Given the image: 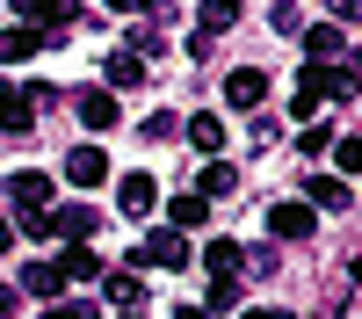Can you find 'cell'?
Segmentation results:
<instances>
[{"label": "cell", "mask_w": 362, "mask_h": 319, "mask_svg": "<svg viewBox=\"0 0 362 319\" xmlns=\"http://www.w3.org/2000/svg\"><path fill=\"white\" fill-rule=\"evenodd\" d=\"M348 95H355V80H348L341 66H305V73H297V95H290V116H305V124H312L319 102H348Z\"/></svg>", "instance_id": "6da1fadb"}, {"label": "cell", "mask_w": 362, "mask_h": 319, "mask_svg": "<svg viewBox=\"0 0 362 319\" xmlns=\"http://www.w3.org/2000/svg\"><path fill=\"white\" fill-rule=\"evenodd\" d=\"M153 261H160V269H181V261H189V240H181L174 225H160L153 240H145V247H138V254L124 261V269H131V276H145V269H153Z\"/></svg>", "instance_id": "7a4b0ae2"}, {"label": "cell", "mask_w": 362, "mask_h": 319, "mask_svg": "<svg viewBox=\"0 0 362 319\" xmlns=\"http://www.w3.org/2000/svg\"><path fill=\"white\" fill-rule=\"evenodd\" d=\"M51 95V87L37 80V87H8V80H0V131H29V124H37V102Z\"/></svg>", "instance_id": "3957f363"}, {"label": "cell", "mask_w": 362, "mask_h": 319, "mask_svg": "<svg viewBox=\"0 0 362 319\" xmlns=\"http://www.w3.org/2000/svg\"><path fill=\"white\" fill-rule=\"evenodd\" d=\"M312 225H319V211H312L305 196H290V203L268 211V232H276V240H312Z\"/></svg>", "instance_id": "277c9868"}, {"label": "cell", "mask_w": 362, "mask_h": 319, "mask_svg": "<svg viewBox=\"0 0 362 319\" xmlns=\"http://www.w3.org/2000/svg\"><path fill=\"white\" fill-rule=\"evenodd\" d=\"M8 196H15V211H51V174H44V167L8 174Z\"/></svg>", "instance_id": "5b68a950"}, {"label": "cell", "mask_w": 362, "mask_h": 319, "mask_svg": "<svg viewBox=\"0 0 362 319\" xmlns=\"http://www.w3.org/2000/svg\"><path fill=\"white\" fill-rule=\"evenodd\" d=\"M225 102H232V109H261V102H268V73H261V66H239V73L225 80Z\"/></svg>", "instance_id": "8992f818"}, {"label": "cell", "mask_w": 362, "mask_h": 319, "mask_svg": "<svg viewBox=\"0 0 362 319\" xmlns=\"http://www.w3.org/2000/svg\"><path fill=\"white\" fill-rule=\"evenodd\" d=\"M51 232L66 247H87V240H95V211H87V203H66V211H51Z\"/></svg>", "instance_id": "52a82bcc"}, {"label": "cell", "mask_w": 362, "mask_h": 319, "mask_svg": "<svg viewBox=\"0 0 362 319\" xmlns=\"http://www.w3.org/2000/svg\"><path fill=\"white\" fill-rule=\"evenodd\" d=\"M66 182L73 189H102L109 182V160L95 153V145H80V153H66Z\"/></svg>", "instance_id": "ba28073f"}, {"label": "cell", "mask_w": 362, "mask_h": 319, "mask_svg": "<svg viewBox=\"0 0 362 319\" xmlns=\"http://www.w3.org/2000/svg\"><path fill=\"white\" fill-rule=\"evenodd\" d=\"M116 203H124L131 218H153V203H160V189H153V174H124V182H116Z\"/></svg>", "instance_id": "9c48e42d"}, {"label": "cell", "mask_w": 362, "mask_h": 319, "mask_svg": "<svg viewBox=\"0 0 362 319\" xmlns=\"http://www.w3.org/2000/svg\"><path fill=\"white\" fill-rule=\"evenodd\" d=\"M305 203H312V211H348V182H341V174H312Z\"/></svg>", "instance_id": "30bf717a"}, {"label": "cell", "mask_w": 362, "mask_h": 319, "mask_svg": "<svg viewBox=\"0 0 362 319\" xmlns=\"http://www.w3.org/2000/svg\"><path fill=\"white\" fill-rule=\"evenodd\" d=\"M58 276H66V283H102L109 269L95 261V247H66V254H58Z\"/></svg>", "instance_id": "8fae6325"}, {"label": "cell", "mask_w": 362, "mask_h": 319, "mask_svg": "<svg viewBox=\"0 0 362 319\" xmlns=\"http://www.w3.org/2000/svg\"><path fill=\"white\" fill-rule=\"evenodd\" d=\"M239 261H247V254H239L232 240H210V247H203V269H210V283H239Z\"/></svg>", "instance_id": "7c38bea8"}, {"label": "cell", "mask_w": 362, "mask_h": 319, "mask_svg": "<svg viewBox=\"0 0 362 319\" xmlns=\"http://www.w3.org/2000/svg\"><path fill=\"white\" fill-rule=\"evenodd\" d=\"M37 44H51V37H37V29H29V22L0 29V58H8V66H22V58H37Z\"/></svg>", "instance_id": "4fadbf2b"}, {"label": "cell", "mask_w": 362, "mask_h": 319, "mask_svg": "<svg viewBox=\"0 0 362 319\" xmlns=\"http://www.w3.org/2000/svg\"><path fill=\"white\" fill-rule=\"evenodd\" d=\"M22 290H29V298H44V305H58V290H66L58 261H37V269H22Z\"/></svg>", "instance_id": "5bb4252c"}, {"label": "cell", "mask_w": 362, "mask_h": 319, "mask_svg": "<svg viewBox=\"0 0 362 319\" xmlns=\"http://www.w3.org/2000/svg\"><path fill=\"white\" fill-rule=\"evenodd\" d=\"M305 51H312V66H326V58H341V51H348V37H341L334 22H312V29H305Z\"/></svg>", "instance_id": "9a60e30c"}, {"label": "cell", "mask_w": 362, "mask_h": 319, "mask_svg": "<svg viewBox=\"0 0 362 319\" xmlns=\"http://www.w3.org/2000/svg\"><path fill=\"white\" fill-rule=\"evenodd\" d=\"M189 145H196V153H225V116H189Z\"/></svg>", "instance_id": "2e32d148"}, {"label": "cell", "mask_w": 362, "mask_h": 319, "mask_svg": "<svg viewBox=\"0 0 362 319\" xmlns=\"http://www.w3.org/2000/svg\"><path fill=\"white\" fill-rule=\"evenodd\" d=\"M116 116H124L116 95H80V124H87V131H116Z\"/></svg>", "instance_id": "e0dca14e"}, {"label": "cell", "mask_w": 362, "mask_h": 319, "mask_svg": "<svg viewBox=\"0 0 362 319\" xmlns=\"http://www.w3.org/2000/svg\"><path fill=\"white\" fill-rule=\"evenodd\" d=\"M167 218H174V232H196V225H210V203L189 189V196H174V203H167Z\"/></svg>", "instance_id": "ac0fdd59"}, {"label": "cell", "mask_w": 362, "mask_h": 319, "mask_svg": "<svg viewBox=\"0 0 362 319\" xmlns=\"http://www.w3.org/2000/svg\"><path fill=\"white\" fill-rule=\"evenodd\" d=\"M232 182H239V174L225 167V160H203V174H196V196L210 203V196H232Z\"/></svg>", "instance_id": "d6986e66"}, {"label": "cell", "mask_w": 362, "mask_h": 319, "mask_svg": "<svg viewBox=\"0 0 362 319\" xmlns=\"http://www.w3.org/2000/svg\"><path fill=\"white\" fill-rule=\"evenodd\" d=\"M138 80H145V58L138 51H116L109 58V87H138Z\"/></svg>", "instance_id": "ffe728a7"}, {"label": "cell", "mask_w": 362, "mask_h": 319, "mask_svg": "<svg viewBox=\"0 0 362 319\" xmlns=\"http://www.w3.org/2000/svg\"><path fill=\"white\" fill-rule=\"evenodd\" d=\"M102 298H109V305H138V276H131V269H109V276H102Z\"/></svg>", "instance_id": "44dd1931"}, {"label": "cell", "mask_w": 362, "mask_h": 319, "mask_svg": "<svg viewBox=\"0 0 362 319\" xmlns=\"http://www.w3.org/2000/svg\"><path fill=\"white\" fill-rule=\"evenodd\" d=\"M15 232H29V240H58V232H51V211H15Z\"/></svg>", "instance_id": "7402d4cb"}, {"label": "cell", "mask_w": 362, "mask_h": 319, "mask_svg": "<svg viewBox=\"0 0 362 319\" xmlns=\"http://www.w3.org/2000/svg\"><path fill=\"white\" fill-rule=\"evenodd\" d=\"M334 167L341 174H362V138H334Z\"/></svg>", "instance_id": "603a6c76"}, {"label": "cell", "mask_w": 362, "mask_h": 319, "mask_svg": "<svg viewBox=\"0 0 362 319\" xmlns=\"http://www.w3.org/2000/svg\"><path fill=\"white\" fill-rule=\"evenodd\" d=\"M239 22V8H225V0H218V8H203V37H210V29H232Z\"/></svg>", "instance_id": "cb8c5ba5"}, {"label": "cell", "mask_w": 362, "mask_h": 319, "mask_svg": "<svg viewBox=\"0 0 362 319\" xmlns=\"http://www.w3.org/2000/svg\"><path fill=\"white\" fill-rule=\"evenodd\" d=\"M297 153H334V138H326L319 124H305V138H297Z\"/></svg>", "instance_id": "d4e9b609"}, {"label": "cell", "mask_w": 362, "mask_h": 319, "mask_svg": "<svg viewBox=\"0 0 362 319\" xmlns=\"http://www.w3.org/2000/svg\"><path fill=\"white\" fill-rule=\"evenodd\" d=\"M51 319H95L87 305H51Z\"/></svg>", "instance_id": "484cf974"}, {"label": "cell", "mask_w": 362, "mask_h": 319, "mask_svg": "<svg viewBox=\"0 0 362 319\" xmlns=\"http://www.w3.org/2000/svg\"><path fill=\"white\" fill-rule=\"evenodd\" d=\"M239 319H290V312H276V305H254V312H239Z\"/></svg>", "instance_id": "4316f807"}, {"label": "cell", "mask_w": 362, "mask_h": 319, "mask_svg": "<svg viewBox=\"0 0 362 319\" xmlns=\"http://www.w3.org/2000/svg\"><path fill=\"white\" fill-rule=\"evenodd\" d=\"M174 319H210V312L203 305H174Z\"/></svg>", "instance_id": "83f0119b"}, {"label": "cell", "mask_w": 362, "mask_h": 319, "mask_svg": "<svg viewBox=\"0 0 362 319\" xmlns=\"http://www.w3.org/2000/svg\"><path fill=\"white\" fill-rule=\"evenodd\" d=\"M8 312H15V290H0V319H8Z\"/></svg>", "instance_id": "f1b7e54d"}, {"label": "cell", "mask_w": 362, "mask_h": 319, "mask_svg": "<svg viewBox=\"0 0 362 319\" xmlns=\"http://www.w3.org/2000/svg\"><path fill=\"white\" fill-rule=\"evenodd\" d=\"M8 240H15V225H8V218H0V247H8Z\"/></svg>", "instance_id": "f546056e"}, {"label": "cell", "mask_w": 362, "mask_h": 319, "mask_svg": "<svg viewBox=\"0 0 362 319\" xmlns=\"http://www.w3.org/2000/svg\"><path fill=\"white\" fill-rule=\"evenodd\" d=\"M131 319H138V312H131Z\"/></svg>", "instance_id": "4dcf8cb0"}]
</instances>
